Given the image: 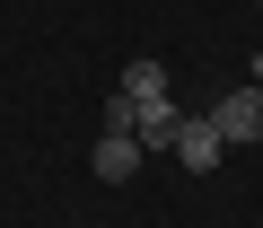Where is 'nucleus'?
I'll return each mask as SVG.
<instances>
[{
    "mask_svg": "<svg viewBox=\"0 0 263 228\" xmlns=\"http://www.w3.org/2000/svg\"><path fill=\"white\" fill-rule=\"evenodd\" d=\"M211 123H219V141L237 149V141H263V88L246 79V88H228L219 105H211Z\"/></svg>",
    "mask_w": 263,
    "mask_h": 228,
    "instance_id": "obj_1",
    "label": "nucleus"
},
{
    "mask_svg": "<svg viewBox=\"0 0 263 228\" xmlns=\"http://www.w3.org/2000/svg\"><path fill=\"white\" fill-rule=\"evenodd\" d=\"M176 132H184V105H167V97L132 105V141H141V149H176Z\"/></svg>",
    "mask_w": 263,
    "mask_h": 228,
    "instance_id": "obj_2",
    "label": "nucleus"
},
{
    "mask_svg": "<svg viewBox=\"0 0 263 228\" xmlns=\"http://www.w3.org/2000/svg\"><path fill=\"white\" fill-rule=\"evenodd\" d=\"M176 158H184V167H193V176H211V167H219V158H228V141H219V123H211V114H193V123H184V132H176Z\"/></svg>",
    "mask_w": 263,
    "mask_h": 228,
    "instance_id": "obj_3",
    "label": "nucleus"
},
{
    "mask_svg": "<svg viewBox=\"0 0 263 228\" xmlns=\"http://www.w3.org/2000/svg\"><path fill=\"white\" fill-rule=\"evenodd\" d=\"M141 158H149V149L132 141V132H105V141H97V176H105V184H132V176H141Z\"/></svg>",
    "mask_w": 263,
    "mask_h": 228,
    "instance_id": "obj_4",
    "label": "nucleus"
},
{
    "mask_svg": "<svg viewBox=\"0 0 263 228\" xmlns=\"http://www.w3.org/2000/svg\"><path fill=\"white\" fill-rule=\"evenodd\" d=\"M114 97H132V105H141V97H167V62H149V53H141V62L123 70V88H114Z\"/></svg>",
    "mask_w": 263,
    "mask_h": 228,
    "instance_id": "obj_5",
    "label": "nucleus"
},
{
    "mask_svg": "<svg viewBox=\"0 0 263 228\" xmlns=\"http://www.w3.org/2000/svg\"><path fill=\"white\" fill-rule=\"evenodd\" d=\"M254 88H263V44H254Z\"/></svg>",
    "mask_w": 263,
    "mask_h": 228,
    "instance_id": "obj_6",
    "label": "nucleus"
}]
</instances>
